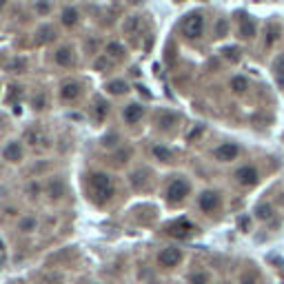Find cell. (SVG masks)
<instances>
[{"label": "cell", "mask_w": 284, "mask_h": 284, "mask_svg": "<svg viewBox=\"0 0 284 284\" xmlns=\"http://www.w3.org/2000/svg\"><path fill=\"white\" fill-rule=\"evenodd\" d=\"M89 184H91V191L94 195L98 198L100 202H109L113 198V184H111V178L102 171L98 174H91L89 175Z\"/></svg>", "instance_id": "1"}, {"label": "cell", "mask_w": 284, "mask_h": 284, "mask_svg": "<svg viewBox=\"0 0 284 284\" xmlns=\"http://www.w3.org/2000/svg\"><path fill=\"white\" fill-rule=\"evenodd\" d=\"M191 193V184L189 180L184 178H175L169 182V187L164 189V200L171 202V205H180V202H184L187 198H189Z\"/></svg>", "instance_id": "2"}, {"label": "cell", "mask_w": 284, "mask_h": 284, "mask_svg": "<svg viewBox=\"0 0 284 284\" xmlns=\"http://www.w3.org/2000/svg\"><path fill=\"white\" fill-rule=\"evenodd\" d=\"M182 33L187 38H191V40H198V38L202 36V32H205V16L202 14H189V16L182 20Z\"/></svg>", "instance_id": "3"}, {"label": "cell", "mask_w": 284, "mask_h": 284, "mask_svg": "<svg viewBox=\"0 0 284 284\" xmlns=\"http://www.w3.org/2000/svg\"><path fill=\"white\" fill-rule=\"evenodd\" d=\"M158 262H160V267H164V268H175L182 262V251L175 247L162 249V251L158 253Z\"/></svg>", "instance_id": "4"}, {"label": "cell", "mask_w": 284, "mask_h": 284, "mask_svg": "<svg viewBox=\"0 0 284 284\" xmlns=\"http://www.w3.org/2000/svg\"><path fill=\"white\" fill-rule=\"evenodd\" d=\"M25 140H27V144L32 149H36V151H40V149H47L49 147V136L42 129H29V131L25 133Z\"/></svg>", "instance_id": "5"}, {"label": "cell", "mask_w": 284, "mask_h": 284, "mask_svg": "<svg viewBox=\"0 0 284 284\" xmlns=\"http://www.w3.org/2000/svg\"><path fill=\"white\" fill-rule=\"evenodd\" d=\"M213 156H216V160H220V162H233V160L240 156V147H237L236 142H222L220 147L213 151Z\"/></svg>", "instance_id": "6"}, {"label": "cell", "mask_w": 284, "mask_h": 284, "mask_svg": "<svg viewBox=\"0 0 284 284\" xmlns=\"http://www.w3.org/2000/svg\"><path fill=\"white\" fill-rule=\"evenodd\" d=\"M167 231H169V236L178 237V240H184V237H189L191 233L195 231V226L191 224L189 220H175L167 226Z\"/></svg>", "instance_id": "7"}, {"label": "cell", "mask_w": 284, "mask_h": 284, "mask_svg": "<svg viewBox=\"0 0 284 284\" xmlns=\"http://www.w3.org/2000/svg\"><path fill=\"white\" fill-rule=\"evenodd\" d=\"M2 158L7 160V162H22V158H25V149H22V144L18 140H11L5 144V149H2Z\"/></svg>", "instance_id": "8"}, {"label": "cell", "mask_w": 284, "mask_h": 284, "mask_svg": "<svg viewBox=\"0 0 284 284\" xmlns=\"http://www.w3.org/2000/svg\"><path fill=\"white\" fill-rule=\"evenodd\" d=\"M236 180L242 187H255V184L260 182V174L255 167H240L236 171Z\"/></svg>", "instance_id": "9"}, {"label": "cell", "mask_w": 284, "mask_h": 284, "mask_svg": "<svg viewBox=\"0 0 284 284\" xmlns=\"http://www.w3.org/2000/svg\"><path fill=\"white\" fill-rule=\"evenodd\" d=\"M220 193L218 191H202L200 200H198V206H200L205 213H213V211L220 206Z\"/></svg>", "instance_id": "10"}, {"label": "cell", "mask_w": 284, "mask_h": 284, "mask_svg": "<svg viewBox=\"0 0 284 284\" xmlns=\"http://www.w3.org/2000/svg\"><path fill=\"white\" fill-rule=\"evenodd\" d=\"M255 32H258V27H255L253 18H249V16L237 18V36L242 38V40H253V38H255Z\"/></svg>", "instance_id": "11"}, {"label": "cell", "mask_w": 284, "mask_h": 284, "mask_svg": "<svg viewBox=\"0 0 284 284\" xmlns=\"http://www.w3.org/2000/svg\"><path fill=\"white\" fill-rule=\"evenodd\" d=\"M122 118H125L126 125H138V122L144 118V107L140 102H129L122 111Z\"/></svg>", "instance_id": "12"}, {"label": "cell", "mask_w": 284, "mask_h": 284, "mask_svg": "<svg viewBox=\"0 0 284 284\" xmlns=\"http://www.w3.org/2000/svg\"><path fill=\"white\" fill-rule=\"evenodd\" d=\"M60 100L64 102H71L76 100L80 94H82V87H80V82H76V80H69V82H63L60 84Z\"/></svg>", "instance_id": "13"}, {"label": "cell", "mask_w": 284, "mask_h": 284, "mask_svg": "<svg viewBox=\"0 0 284 284\" xmlns=\"http://www.w3.org/2000/svg\"><path fill=\"white\" fill-rule=\"evenodd\" d=\"M105 89H107V94H111V95H125V94H129V82L126 80H109V82L105 84Z\"/></svg>", "instance_id": "14"}, {"label": "cell", "mask_w": 284, "mask_h": 284, "mask_svg": "<svg viewBox=\"0 0 284 284\" xmlns=\"http://www.w3.org/2000/svg\"><path fill=\"white\" fill-rule=\"evenodd\" d=\"M91 113H94V120L95 122H102L107 116H109V105H107V100H102V98H95L94 100V107H91Z\"/></svg>", "instance_id": "15"}, {"label": "cell", "mask_w": 284, "mask_h": 284, "mask_svg": "<svg viewBox=\"0 0 284 284\" xmlns=\"http://www.w3.org/2000/svg\"><path fill=\"white\" fill-rule=\"evenodd\" d=\"M78 18H80V11L76 7H63V11H60V22L64 27H74L78 22Z\"/></svg>", "instance_id": "16"}, {"label": "cell", "mask_w": 284, "mask_h": 284, "mask_svg": "<svg viewBox=\"0 0 284 284\" xmlns=\"http://www.w3.org/2000/svg\"><path fill=\"white\" fill-rule=\"evenodd\" d=\"M271 69H273V78H275V82H278V87L284 89V53H280L278 58L273 60Z\"/></svg>", "instance_id": "17"}, {"label": "cell", "mask_w": 284, "mask_h": 284, "mask_svg": "<svg viewBox=\"0 0 284 284\" xmlns=\"http://www.w3.org/2000/svg\"><path fill=\"white\" fill-rule=\"evenodd\" d=\"M56 63H58L60 67H71V64H74V49L60 47L58 51H56Z\"/></svg>", "instance_id": "18"}, {"label": "cell", "mask_w": 284, "mask_h": 284, "mask_svg": "<svg viewBox=\"0 0 284 284\" xmlns=\"http://www.w3.org/2000/svg\"><path fill=\"white\" fill-rule=\"evenodd\" d=\"M253 213H255V218H258L260 222H267V220H271V218H273L275 209L268 205V202H262V205L255 206V211H253Z\"/></svg>", "instance_id": "19"}, {"label": "cell", "mask_w": 284, "mask_h": 284, "mask_svg": "<svg viewBox=\"0 0 284 284\" xmlns=\"http://www.w3.org/2000/svg\"><path fill=\"white\" fill-rule=\"evenodd\" d=\"M105 56L109 60H113V58H125V47H122L120 42H109V45H107V49H105Z\"/></svg>", "instance_id": "20"}, {"label": "cell", "mask_w": 284, "mask_h": 284, "mask_svg": "<svg viewBox=\"0 0 284 284\" xmlns=\"http://www.w3.org/2000/svg\"><path fill=\"white\" fill-rule=\"evenodd\" d=\"M147 171H144V169H138V171H133L131 174V178H129V182H131V187L133 189H142V187H144V184H147Z\"/></svg>", "instance_id": "21"}, {"label": "cell", "mask_w": 284, "mask_h": 284, "mask_svg": "<svg viewBox=\"0 0 284 284\" xmlns=\"http://www.w3.org/2000/svg\"><path fill=\"white\" fill-rule=\"evenodd\" d=\"M36 229H38V220L33 216H27L18 222V231L20 233H33Z\"/></svg>", "instance_id": "22"}, {"label": "cell", "mask_w": 284, "mask_h": 284, "mask_svg": "<svg viewBox=\"0 0 284 284\" xmlns=\"http://www.w3.org/2000/svg\"><path fill=\"white\" fill-rule=\"evenodd\" d=\"M231 89H233V94H244L249 89V80L244 76H236L231 80Z\"/></svg>", "instance_id": "23"}, {"label": "cell", "mask_w": 284, "mask_h": 284, "mask_svg": "<svg viewBox=\"0 0 284 284\" xmlns=\"http://www.w3.org/2000/svg\"><path fill=\"white\" fill-rule=\"evenodd\" d=\"M38 40L40 42L56 40V32H53V27H40V29H38Z\"/></svg>", "instance_id": "24"}, {"label": "cell", "mask_w": 284, "mask_h": 284, "mask_svg": "<svg viewBox=\"0 0 284 284\" xmlns=\"http://www.w3.org/2000/svg\"><path fill=\"white\" fill-rule=\"evenodd\" d=\"M151 153L160 160V162H169V160H171V151H169L167 147H160V144H156V147L151 149Z\"/></svg>", "instance_id": "25"}, {"label": "cell", "mask_w": 284, "mask_h": 284, "mask_svg": "<svg viewBox=\"0 0 284 284\" xmlns=\"http://www.w3.org/2000/svg\"><path fill=\"white\" fill-rule=\"evenodd\" d=\"M222 53H224V58L231 60V63H237V60H240V56H242V51H240L237 47H226Z\"/></svg>", "instance_id": "26"}, {"label": "cell", "mask_w": 284, "mask_h": 284, "mask_svg": "<svg viewBox=\"0 0 284 284\" xmlns=\"http://www.w3.org/2000/svg\"><path fill=\"white\" fill-rule=\"evenodd\" d=\"M49 193H51L53 200H58L60 195H63V184H60V180H53V182L49 184Z\"/></svg>", "instance_id": "27"}, {"label": "cell", "mask_w": 284, "mask_h": 284, "mask_svg": "<svg viewBox=\"0 0 284 284\" xmlns=\"http://www.w3.org/2000/svg\"><path fill=\"white\" fill-rule=\"evenodd\" d=\"M189 284H209V275H206L205 271L193 273V275H189Z\"/></svg>", "instance_id": "28"}, {"label": "cell", "mask_w": 284, "mask_h": 284, "mask_svg": "<svg viewBox=\"0 0 284 284\" xmlns=\"http://www.w3.org/2000/svg\"><path fill=\"white\" fill-rule=\"evenodd\" d=\"M278 38H280V29L271 25V27H268V32H267V47H271V45H273Z\"/></svg>", "instance_id": "29"}, {"label": "cell", "mask_w": 284, "mask_h": 284, "mask_svg": "<svg viewBox=\"0 0 284 284\" xmlns=\"http://www.w3.org/2000/svg\"><path fill=\"white\" fill-rule=\"evenodd\" d=\"M7 67H9V71H14V74H20L22 69L27 67V63L25 60H14V63H9Z\"/></svg>", "instance_id": "30"}, {"label": "cell", "mask_w": 284, "mask_h": 284, "mask_svg": "<svg viewBox=\"0 0 284 284\" xmlns=\"http://www.w3.org/2000/svg\"><path fill=\"white\" fill-rule=\"evenodd\" d=\"M33 7H36V11L40 14V16H45V14H49V11L53 9V5H51V2H36Z\"/></svg>", "instance_id": "31"}, {"label": "cell", "mask_w": 284, "mask_h": 284, "mask_svg": "<svg viewBox=\"0 0 284 284\" xmlns=\"http://www.w3.org/2000/svg\"><path fill=\"white\" fill-rule=\"evenodd\" d=\"M226 36V22L224 20H218L216 25V38H224Z\"/></svg>", "instance_id": "32"}, {"label": "cell", "mask_w": 284, "mask_h": 284, "mask_svg": "<svg viewBox=\"0 0 284 284\" xmlns=\"http://www.w3.org/2000/svg\"><path fill=\"white\" fill-rule=\"evenodd\" d=\"M94 67L95 69H107V67H109V58H107V56H100V58L94 63Z\"/></svg>", "instance_id": "33"}, {"label": "cell", "mask_w": 284, "mask_h": 284, "mask_svg": "<svg viewBox=\"0 0 284 284\" xmlns=\"http://www.w3.org/2000/svg\"><path fill=\"white\" fill-rule=\"evenodd\" d=\"M45 102H47V100H45V95H36V100H33V109H36V111H40V109H45Z\"/></svg>", "instance_id": "34"}, {"label": "cell", "mask_w": 284, "mask_h": 284, "mask_svg": "<svg viewBox=\"0 0 284 284\" xmlns=\"http://www.w3.org/2000/svg\"><path fill=\"white\" fill-rule=\"evenodd\" d=\"M175 120H178V118H175V116H162V120H160V125H162V126H171Z\"/></svg>", "instance_id": "35"}, {"label": "cell", "mask_w": 284, "mask_h": 284, "mask_svg": "<svg viewBox=\"0 0 284 284\" xmlns=\"http://www.w3.org/2000/svg\"><path fill=\"white\" fill-rule=\"evenodd\" d=\"M202 131H205V129H202V126H198V129H195V131H191L189 136H187V140H193V138H198V136H200Z\"/></svg>", "instance_id": "36"}, {"label": "cell", "mask_w": 284, "mask_h": 284, "mask_svg": "<svg viewBox=\"0 0 284 284\" xmlns=\"http://www.w3.org/2000/svg\"><path fill=\"white\" fill-rule=\"evenodd\" d=\"M242 284H255V280H253L251 275H247V278H242Z\"/></svg>", "instance_id": "37"}, {"label": "cell", "mask_w": 284, "mask_h": 284, "mask_svg": "<svg viewBox=\"0 0 284 284\" xmlns=\"http://www.w3.org/2000/svg\"><path fill=\"white\" fill-rule=\"evenodd\" d=\"M5 251V242H2V240H0V253Z\"/></svg>", "instance_id": "38"}, {"label": "cell", "mask_w": 284, "mask_h": 284, "mask_svg": "<svg viewBox=\"0 0 284 284\" xmlns=\"http://www.w3.org/2000/svg\"><path fill=\"white\" fill-rule=\"evenodd\" d=\"M2 7H5V2H0V9H2Z\"/></svg>", "instance_id": "39"}]
</instances>
